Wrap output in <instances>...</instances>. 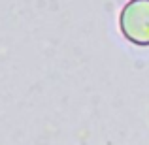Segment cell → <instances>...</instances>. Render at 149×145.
Here are the masks:
<instances>
[{
    "label": "cell",
    "mask_w": 149,
    "mask_h": 145,
    "mask_svg": "<svg viewBox=\"0 0 149 145\" xmlns=\"http://www.w3.org/2000/svg\"><path fill=\"white\" fill-rule=\"evenodd\" d=\"M119 28L128 42L149 45V0H128L119 13Z\"/></svg>",
    "instance_id": "6da1fadb"
}]
</instances>
